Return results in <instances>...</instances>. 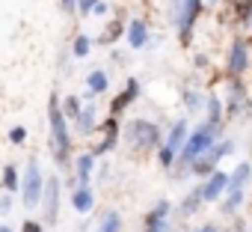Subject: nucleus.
I'll return each mask as SVG.
<instances>
[{
	"label": "nucleus",
	"instance_id": "obj_6",
	"mask_svg": "<svg viewBox=\"0 0 252 232\" xmlns=\"http://www.w3.org/2000/svg\"><path fill=\"white\" fill-rule=\"evenodd\" d=\"M199 9H202V0H178V33L184 45L190 42V30L199 18Z\"/></svg>",
	"mask_w": 252,
	"mask_h": 232
},
{
	"label": "nucleus",
	"instance_id": "obj_3",
	"mask_svg": "<svg viewBox=\"0 0 252 232\" xmlns=\"http://www.w3.org/2000/svg\"><path fill=\"white\" fill-rule=\"evenodd\" d=\"M42 188H45L42 170H39L36 161H30L27 170H24V179H21V196H24V205L27 208H33V205L42 202Z\"/></svg>",
	"mask_w": 252,
	"mask_h": 232
},
{
	"label": "nucleus",
	"instance_id": "obj_26",
	"mask_svg": "<svg viewBox=\"0 0 252 232\" xmlns=\"http://www.w3.org/2000/svg\"><path fill=\"white\" fill-rule=\"evenodd\" d=\"M228 6H231L240 18H246V12L252 9V0H228Z\"/></svg>",
	"mask_w": 252,
	"mask_h": 232
},
{
	"label": "nucleus",
	"instance_id": "obj_22",
	"mask_svg": "<svg viewBox=\"0 0 252 232\" xmlns=\"http://www.w3.org/2000/svg\"><path fill=\"white\" fill-rule=\"evenodd\" d=\"M3 188L6 191H18L21 188V182H18V170L9 164V167H3Z\"/></svg>",
	"mask_w": 252,
	"mask_h": 232
},
{
	"label": "nucleus",
	"instance_id": "obj_18",
	"mask_svg": "<svg viewBox=\"0 0 252 232\" xmlns=\"http://www.w3.org/2000/svg\"><path fill=\"white\" fill-rule=\"evenodd\" d=\"M246 179H249V164H237V170L228 176V188L231 191H240L246 185Z\"/></svg>",
	"mask_w": 252,
	"mask_h": 232
},
{
	"label": "nucleus",
	"instance_id": "obj_13",
	"mask_svg": "<svg viewBox=\"0 0 252 232\" xmlns=\"http://www.w3.org/2000/svg\"><path fill=\"white\" fill-rule=\"evenodd\" d=\"M128 42L134 45V48H143L146 42H149V30H146V24L137 18V21H131V27H128Z\"/></svg>",
	"mask_w": 252,
	"mask_h": 232
},
{
	"label": "nucleus",
	"instance_id": "obj_30",
	"mask_svg": "<svg viewBox=\"0 0 252 232\" xmlns=\"http://www.w3.org/2000/svg\"><path fill=\"white\" fill-rule=\"evenodd\" d=\"M9 140H12V143H24V140H27V131H24V128H12V131H9Z\"/></svg>",
	"mask_w": 252,
	"mask_h": 232
},
{
	"label": "nucleus",
	"instance_id": "obj_9",
	"mask_svg": "<svg viewBox=\"0 0 252 232\" xmlns=\"http://www.w3.org/2000/svg\"><path fill=\"white\" fill-rule=\"evenodd\" d=\"M225 188H228V176L214 170V173H211V179H208V182H205V188H202V199L214 202V199H217V196H220Z\"/></svg>",
	"mask_w": 252,
	"mask_h": 232
},
{
	"label": "nucleus",
	"instance_id": "obj_27",
	"mask_svg": "<svg viewBox=\"0 0 252 232\" xmlns=\"http://www.w3.org/2000/svg\"><path fill=\"white\" fill-rule=\"evenodd\" d=\"M240 199H243V193H240V191H231V196H228V202H225L222 208H225V211H234V208L240 205Z\"/></svg>",
	"mask_w": 252,
	"mask_h": 232
},
{
	"label": "nucleus",
	"instance_id": "obj_7",
	"mask_svg": "<svg viewBox=\"0 0 252 232\" xmlns=\"http://www.w3.org/2000/svg\"><path fill=\"white\" fill-rule=\"evenodd\" d=\"M42 205H45L48 226L57 223V214H60V182H57V176H48V182L42 188Z\"/></svg>",
	"mask_w": 252,
	"mask_h": 232
},
{
	"label": "nucleus",
	"instance_id": "obj_32",
	"mask_svg": "<svg viewBox=\"0 0 252 232\" xmlns=\"http://www.w3.org/2000/svg\"><path fill=\"white\" fill-rule=\"evenodd\" d=\"M21 232H42V226H39V223H36V220H27V223H24V229H21Z\"/></svg>",
	"mask_w": 252,
	"mask_h": 232
},
{
	"label": "nucleus",
	"instance_id": "obj_4",
	"mask_svg": "<svg viewBox=\"0 0 252 232\" xmlns=\"http://www.w3.org/2000/svg\"><path fill=\"white\" fill-rule=\"evenodd\" d=\"M214 140H217V125H211V122H208V125L196 128V131L190 134V140L184 143V152H181V155H184V161L190 164L199 152H205L208 146H214Z\"/></svg>",
	"mask_w": 252,
	"mask_h": 232
},
{
	"label": "nucleus",
	"instance_id": "obj_19",
	"mask_svg": "<svg viewBox=\"0 0 252 232\" xmlns=\"http://www.w3.org/2000/svg\"><path fill=\"white\" fill-rule=\"evenodd\" d=\"M77 128H80V134H89L92 131V122H95V107H86V110H80V116H77Z\"/></svg>",
	"mask_w": 252,
	"mask_h": 232
},
{
	"label": "nucleus",
	"instance_id": "obj_12",
	"mask_svg": "<svg viewBox=\"0 0 252 232\" xmlns=\"http://www.w3.org/2000/svg\"><path fill=\"white\" fill-rule=\"evenodd\" d=\"M101 131H104V143H101V146H95V152H92V155H104L107 149H113V143H116V116H110V119L104 122V128H101Z\"/></svg>",
	"mask_w": 252,
	"mask_h": 232
},
{
	"label": "nucleus",
	"instance_id": "obj_2",
	"mask_svg": "<svg viewBox=\"0 0 252 232\" xmlns=\"http://www.w3.org/2000/svg\"><path fill=\"white\" fill-rule=\"evenodd\" d=\"M125 137H128L131 149L134 152H149L160 143V128L155 122H146V119H134L128 125V131H125Z\"/></svg>",
	"mask_w": 252,
	"mask_h": 232
},
{
	"label": "nucleus",
	"instance_id": "obj_11",
	"mask_svg": "<svg viewBox=\"0 0 252 232\" xmlns=\"http://www.w3.org/2000/svg\"><path fill=\"white\" fill-rule=\"evenodd\" d=\"M246 69V42H234L231 45V54H228V72L231 75H240Z\"/></svg>",
	"mask_w": 252,
	"mask_h": 232
},
{
	"label": "nucleus",
	"instance_id": "obj_17",
	"mask_svg": "<svg viewBox=\"0 0 252 232\" xmlns=\"http://www.w3.org/2000/svg\"><path fill=\"white\" fill-rule=\"evenodd\" d=\"M95 232H122V217H119V211H107Z\"/></svg>",
	"mask_w": 252,
	"mask_h": 232
},
{
	"label": "nucleus",
	"instance_id": "obj_34",
	"mask_svg": "<svg viewBox=\"0 0 252 232\" xmlns=\"http://www.w3.org/2000/svg\"><path fill=\"white\" fill-rule=\"evenodd\" d=\"M77 6V0H63V12H71Z\"/></svg>",
	"mask_w": 252,
	"mask_h": 232
},
{
	"label": "nucleus",
	"instance_id": "obj_23",
	"mask_svg": "<svg viewBox=\"0 0 252 232\" xmlns=\"http://www.w3.org/2000/svg\"><path fill=\"white\" fill-rule=\"evenodd\" d=\"M63 113L68 116V119H77V116H80V101H77V95H68V98L63 101Z\"/></svg>",
	"mask_w": 252,
	"mask_h": 232
},
{
	"label": "nucleus",
	"instance_id": "obj_5",
	"mask_svg": "<svg viewBox=\"0 0 252 232\" xmlns=\"http://www.w3.org/2000/svg\"><path fill=\"white\" fill-rule=\"evenodd\" d=\"M225 152H231V143H228V140H225V143H220V146H208L205 152H199V155L190 161L193 173H199V176H211V173H214V167H217V161H220Z\"/></svg>",
	"mask_w": 252,
	"mask_h": 232
},
{
	"label": "nucleus",
	"instance_id": "obj_8",
	"mask_svg": "<svg viewBox=\"0 0 252 232\" xmlns=\"http://www.w3.org/2000/svg\"><path fill=\"white\" fill-rule=\"evenodd\" d=\"M166 214H169V202H158V205L149 211L143 232H169V229H166Z\"/></svg>",
	"mask_w": 252,
	"mask_h": 232
},
{
	"label": "nucleus",
	"instance_id": "obj_33",
	"mask_svg": "<svg viewBox=\"0 0 252 232\" xmlns=\"http://www.w3.org/2000/svg\"><path fill=\"white\" fill-rule=\"evenodd\" d=\"M92 12H95V15H104V12H107V6L101 3V0H95V6H92Z\"/></svg>",
	"mask_w": 252,
	"mask_h": 232
},
{
	"label": "nucleus",
	"instance_id": "obj_31",
	"mask_svg": "<svg viewBox=\"0 0 252 232\" xmlns=\"http://www.w3.org/2000/svg\"><path fill=\"white\" fill-rule=\"evenodd\" d=\"M92 6H95V0H77V9H80L83 15H89V12H92Z\"/></svg>",
	"mask_w": 252,
	"mask_h": 232
},
{
	"label": "nucleus",
	"instance_id": "obj_10",
	"mask_svg": "<svg viewBox=\"0 0 252 232\" xmlns=\"http://www.w3.org/2000/svg\"><path fill=\"white\" fill-rule=\"evenodd\" d=\"M137 95H140V83H137V80L131 77V80H128V86H125V92H122V95H116V98H113V104H110L113 116H119V113H122L125 107H128V104H131V101H134Z\"/></svg>",
	"mask_w": 252,
	"mask_h": 232
},
{
	"label": "nucleus",
	"instance_id": "obj_28",
	"mask_svg": "<svg viewBox=\"0 0 252 232\" xmlns=\"http://www.w3.org/2000/svg\"><path fill=\"white\" fill-rule=\"evenodd\" d=\"M208 107H211V116H208V122H211V125H220V101L214 98Z\"/></svg>",
	"mask_w": 252,
	"mask_h": 232
},
{
	"label": "nucleus",
	"instance_id": "obj_20",
	"mask_svg": "<svg viewBox=\"0 0 252 232\" xmlns=\"http://www.w3.org/2000/svg\"><path fill=\"white\" fill-rule=\"evenodd\" d=\"M119 36H122V21L116 18V21H110V24H107V30L101 33V42H104V45H110V42H116Z\"/></svg>",
	"mask_w": 252,
	"mask_h": 232
},
{
	"label": "nucleus",
	"instance_id": "obj_1",
	"mask_svg": "<svg viewBox=\"0 0 252 232\" xmlns=\"http://www.w3.org/2000/svg\"><path fill=\"white\" fill-rule=\"evenodd\" d=\"M48 122H51V146H54V158L60 164L68 161V152H71V134H68V122H65V113H63V104L57 95H51L48 101Z\"/></svg>",
	"mask_w": 252,
	"mask_h": 232
},
{
	"label": "nucleus",
	"instance_id": "obj_25",
	"mask_svg": "<svg viewBox=\"0 0 252 232\" xmlns=\"http://www.w3.org/2000/svg\"><path fill=\"white\" fill-rule=\"evenodd\" d=\"M199 199H202V188H199V191H193V193H190V196L184 199V205H181V211H184V214H193V211L199 208Z\"/></svg>",
	"mask_w": 252,
	"mask_h": 232
},
{
	"label": "nucleus",
	"instance_id": "obj_29",
	"mask_svg": "<svg viewBox=\"0 0 252 232\" xmlns=\"http://www.w3.org/2000/svg\"><path fill=\"white\" fill-rule=\"evenodd\" d=\"M172 161H175V149H169V146H163V149H160V164H163V167H169Z\"/></svg>",
	"mask_w": 252,
	"mask_h": 232
},
{
	"label": "nucleus",
	"instance_id": "obj_36",
	"mask_svg": "<svg viewBox=\"0 0 252 232\" xmlns=\"http://www.w3.org/2000/svg\"><path fill=\"white\" fill-rule=\"evenodd\" d=\"M0 232H12V229H9V226H0Z\"/></svg>",
	"mask_w": 252,
	"mask_h": 232
},
{
	"label": "nucleus",
	"instance_id": "obj_21",
	"mask_svg": "<svg viewBox=\"0 0 252 232\" xmlns=\"http://www.w3.org/2000/svg\"><path fill=\"white\" fill-rule=\"evenodd\" d=\"M184 131H187V125H184V122H175V125H172V131H169L166 146H169V149H178V146H181V140H184Z\"/></svg>",
	"mask_w": 252,
	"mask_h": 232
},
{
	"label": "nucleus",
	"instance_id": "obj_15",
	"mask_svg": "<svg viewBox=\"0 0 252 232\" xmlns=\"http://www.w3.org/2000/svg\"><path fill=\"white\" fill-rule=\"evenodd\" d=\"M92 161H95L92 152L77 158V182H80V185H89V179H92Z\"/></svg>",
	"mask_w": 252,
	"mask_h": 232
},
{
	"label": "nucleus",
	"instance_id": "obj_14",
	"mask_svg": "<svg viewBox=\"0 0 252 232\" xmlns=\"http://www.w3.org/2000/svg\"><path fill=\"white\" fill-rule=\"evenodd\" d=\"M92 202H95V196H92L89 185H80V188L74 191V196H71V205H74L77 211H89V208H92Z\"/></svg>",
	"mask_w": 252,
	"mask_h": 232
},
{
	"label": "nucleus",
	"instance_id": "obj_35",
	"mask_svg": "<svg viewBox=\"0 0 252 232\" xmlns=\"http://www.w3.org/2000/svg\"><path fill=\"white\" fill-rule=\"evenodd\" d=\"M199 232H217V226H202Z\"/></svg>",
	"mask_w": 252,
	"mask_h": 232
},
{
	"label": "nucleus",
	"instance_id": "obj_24",
	"mask_svg": "<svg viewBox=\"0 0 252 232\" xmlns=\"http://www.w3.org/2000/svg\"><path fill=\"white\" fill-rule=\"evenodd\" d=\"M89 48H92L89 36H77V39H74V45H71V54H74V57H86V54H89Z\"/></svg>",
	"mask_w": 252,
	"mask_h": 232
},
{
	"label": "nucleus",
	"instance_id": "obj_16",
	"mask_svg": "<svg viewBox=\"0 0 252 232\" xmlns=\"http://www.w3.org/2000/svg\"><path fill=\"white\" fill-rule=\"evenodd\" d=\"M86 86H89V92H92V95H98V92H104V89H107V75H104L101 69H95V72H89V77H86Z\"/></svg>",
	"mask_w": 252,
	"mask_h": 232
}]
</instances>
